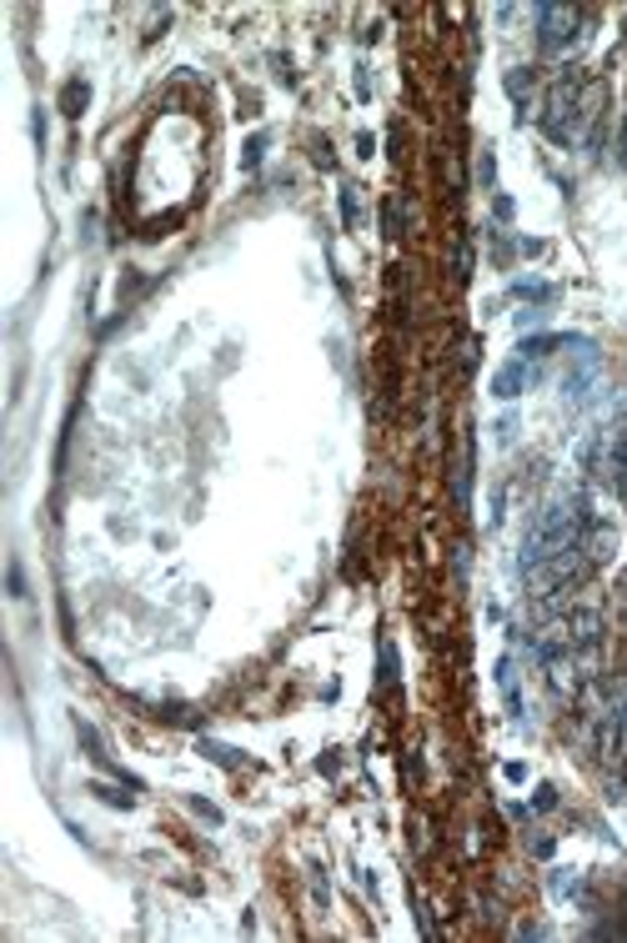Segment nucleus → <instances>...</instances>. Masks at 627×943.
<instances>
[{
    "label": "nucleus",
    "instance_id": "obj_1",
    "mask_svg": "<svg viewBox=\"0 0 627 943\" xmlns=\"http://www.w3.org/2000/svg\"><path fill=\"white\" fill-rule=\"evenodd\" d=\"M588 522H592V512H588L582 497H562V502H552V508L527 527V543H522V572H533V567L547 563V557L578 547L582 532H588Z\"/></svg>",
    "mask_w": 627,
    "mask_h": 943
},
{
    "label": "nucleus",
    "instance_id": "obj_2",
    "mask_svg": "<svg viewBox=\"0 0 627 943\" xmlns=\"http://www.w3.org/2000/svg\"><path fill=\"white\" fill-rule=\"evenodd\" d=\"M582 86L588 76L582 71H562L547 95V111H543V130L552 136L557 146H572V116H578V101H582Z\"/></svg>",
    "mask_w": 627,
    "mask_h": 943
},
{
    "label": "nucleus",
    "instance_id": "obj_3",
    "mask_svg": "<svg viewBox=\"0 0 627 943\" xmlns=\"http://www.w3.org/2000/svg\"><path fill=\"white\" fill-rule=\"evenodd\" d=\"M582 21H588V15H582L578 5H543V11H537V46H543L547 56L568 50L572 41H578Z\"/></svg>",
    "mask_w": 627,
    "mask_h": 943
},
{
    "label": "nucleus",
    "instance_id": "obj_4",
    "mask_svg": "<svg viewBox=\"0 0 627 943\" xmlns=\"http://www.w3.org/2000/svg\"><path fill=\"white\" fill-rule=\"evenodd\" d=\"M527 382H533V366H527V362H522V356H517V362H508V366H502V372H498V377H492V397L512 401L522 387H527Z\"/></svg>",
    "mask_w": 627,
    "mask_h": 943
},
{
    "label": "nucleus",
    "instance_id": "obj_5",
    "mask_svg": "<svg viewBox=\"0 0 627 943\" xmlns=\"http://www.w3.org/2000/svg\"><path fill=\"white\" fill-rule=\"evenodd\" d=\"M457 502H472V432L461 436V462H457Z\"/></svg>",
    "mask_w": 627,
    "mask_h": 943
},
{
    "label": "nucleus",
    "instance_id": "obj_6",
    "mask_svg": "<svg viewBox=\"0 0 627 943\" xmlns=\"http://www.w3.org/2000/svg\"><path fill=\"white\" fill-rule=\"evenodd\" d=\"M568 342H572V337H527L517 352H522V362H537V356H547L552 346H568Z\"/></svg>",
    "mask_w": 627,
    "mask_h": 943
},
{
    "label": "nucleus",
    "instance_id": "obj_7",
    "mask_svg": "<svg viewBox=\"0 0 627 943\" xmlns=\"http://www.w3.org/2000/svg\"><path fill=\"white\" fill-rule=\"evenodd\" d=\"M527 91H533V71H522V66L517 71H508V95L517 101L522 111H527Z\"/></svg>",
    "mask_w": 627,
    "mask_h": 943
},
{
    "label": "nucleus",
    "instance_id": "obj_8",
    "mask_svg": "<svg viewBox=\"0 0 627 943\" xmlns=\"http://www.w3.org/2000/svg\"><path fill=\"white\" fill-rule=\"evenodd\" d=\"M86 95H91V86H86V81H71V86H66V95H60V106H66V116H81Z\"/></svg>",
    "mask_w": 627,
    "mask_h": 943
},
{
    "label": "nucleus",
    "instance_id": "obj_9",
    "mask_svg": "<svg viewBox=\"0 0 627 943\" xmlns=\"http://www.w3.org/2000/svg\"><path fill=\"white\" fill-rule=\"evenodd\" d=\"M381 688H397V648L381 643Z\"/></svg>",
    "mask_w": 627,
    "mask_h": 943
},
{
    "label": "nucleus",
    "instance_id": "obj_10",
    "mask_svg": "<svg viewBox=\"0 0 627 943\" xmlns=\"http://www.w3.org/2000/svg\"><path fill=\"white\" fill-rule=\"evenodd\" d=\"M512 292H517V296H533V302H547V296H552V286H543V282H517Z\"/></svg>",
    "mask_w": 627,
    "mask_h": 943
},
{
    "label": "nucleus",
    "instance_id": "obj_11",
    "mask_svg": "<svg viewBox=\"0 0 627 943\" xmlns=\"http://www.w3.org/2000/svg\"><path fill=\"white\" fill-rule=\"evenodd\" d=\"M381 226H387V236L402 231V212H397V201H387V206H381Z\"/></svg>",
    "mask_w": 627,
    "mask_h": 943
},
{
    "label": "nucleus",
    "instance_id": "obj_12",
    "mask_svg": "<svg viewBox=\"0 0 627 943\" xmlns=\"http://www.w3.org/2000/svg\"><path fill=\"white\" fill-rule=\"evenodd\" d=\"M457 276L461 282L472 276V241H461V251H457Z\"/></svg>",
    "mask_w": 627,
    "mask_h": 943
},
{
    "label": "nucleus",
    "instance_id": "obj_13",
    "mask_svg": "<svg viewBox=\"0 0 627 943\" xmlns=\"http://www.w3.org/2000/svg\"><path fill=\"white\" fill-rule=\"evenodd\" d=\"M202 753H206V758H216V763H226V768H237L231 748H221V743H202Z\"/></svg>",
    "mask_w": 627,
    "mask_h": 943
},
{
    "label": "nucleus",
    "instance_id": "obj_14",
    "mask_svg": "<svg viewBox=\"0 0 627 943\" xmlns=\"http://www.w3.org/2000/svg\"><path fill=\"white\" fill-rule=\"evenodd\" d=\"M261 151H266V136H251L247 141V166H261Z\"/></svg>",
    "mask_w": 627,
    "mask_h": 943
},
{
    "label": "nucleus",
    "instance_id": "obj_15",
    "mask_svg": "<svg viewBox=\"0 0 627 943\" xmlns=\"http://www.w3.org/2000/svg\"><path fill=\"white\" fill-rule=\"evenodd\" d=\"M91 793H101V798H106V803H121V808H130V798H126V793H116V788H106V783H95V788H91Z\"/></svg>",
    "mask_w": 627,
    "mask_h": 943
},
{
    "label": "nucleus",
    "instance_id": "obj_16",
    "mask_svg": "<svg viewBox=\"0 0 627 943\" xmlns=\"http://www.w3.org/2000/svg\"><path fill=\"white\" fill-rule=\"evenodd\" d=\"M342 216H346V226L356 221V191H342Z\"/></svg>",
    "mask_w": 627,
    "mask_h": 943
},
{
    "label": "nucleus",
    "instance_id": "obj_17",
    "mask_svg": "<svg viewBox=\"0 0 627 943\" xmlns=\"http://www.w3.org/2000/svg\"><path fill=\"white\" fill-rule=\"evenodd\" d=\"M552 803H557V793L543 783V788H537V798H533V808H552Z\"/></svg>",
    "mask_w": 627,
    "mask_h": 943
},
{
    "label": "nucleus",
    "instance_id": "obj_18",
    "mask_svg": "<svg viewBox=\"0 0 627 943\" xmlns=\"http://www.w3.org/2000/svg\"><path fill=\"white\" fill-rule=\"evenodd\" d=\"M191 808H196V814H202V818H212V823H221V814H216L212 803H202V798H191Z\"/></svg>",
    "mask_w": 627,
    "mask_h": 943
},
{
    "label": "nucleus",
    "instance_id": "obj_19",
    "mask_svg": "<svg viewBox=\"0 0 627 943\" xmlns=\"http://www.w3.org/2000/svg\"><path fill=\"white\" fill-rule=\"evenodd\" d=\"M617 156L627 161V121H623V136H617Z\"/></svg>",
    "mask_w": 627,
    "mask_h": 943
}]
</instances>
